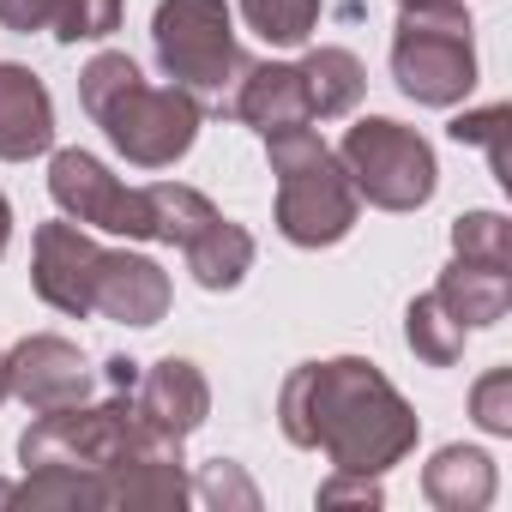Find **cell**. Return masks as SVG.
Listing matches in <instances>:
<instances>
[{
    "mask_svg": "<svg viewBox=\"0 0 512 512\" xmlns=\"http://www.w3.org/2000/svg\"><path fill=\"white\" fill-rule=\"evenodd\" d=\"M284 434L320 446L338 476H380L416 446V416L374 362H308L284 386Z\"/></svg>",
    "mask_w": 512,
    "mask_h": 512,
    "instance_id": "1",
    "label": "cell"
},
{
    "mask_svg": "<svg viewBox=\"0 0 512 512\" xmlns=\"http://www.w3.org/2000/svg\"><path fill=\"white\" fill-rule=\"evenodd\" d=\"M37 296L61 314H103L121 326H157L169 314V278L145 253H109L79 223L37 229Z\"/></svg>",
    "mask_w": 512,
    "mask_h": 512,
    "instance_id": "2",
    "label": "cell"
},
{
    "mask_svg": "<svg viewBox=\"0 0 512 512\" xmlns=\"http://www.w3.org/2000/svg\"><path fill=\"white\" fill-rule=\"evenodd\" d=\"M79 97L109 145L139 169H169L199 133V97H187L181 85H145L127 55H97L79 79Z\"/></svg>",
    "mask_w": 512,
    "mask_h": 512,
    "instance_id": "3",
    "label": "cell"
},
{
    "mask_svg": "<svg viewBox=\"0 0 512 512\" xmlns=\"http://www.w3.org/2000/svg\"><path fill=\"white\" fill-rule=\"evenodd\" d=\"M272 169H278V229L296 241V247H332L356 229V187L344 175V163L308 133V127H290V133H272Z\"/></svg>",
    "mask_w": 512,
    "mask_h": 512,
    "instance_id": "4",
    "label": "cell"
},
{
    "mask_svg": "<svg viewBox=\"0 0 512 512\" xmlns=\"http://www.w3.org/2000/svg\"><path fill=\"white\" fill-rule=\"evenodd\" d=\"M151 37H157L163 73L187 97H199L205 109L229 115L235 79L247 73V61H241V43H235V25H229L223 0H163Z\"/></svg>",
    "mask_w": 512,
    "mask_h": 512,
    "instance_id": "5",
    "label": "cell"
},
{
    "mask_svg": "<svg viewBox=\"0 0 512 512\" xmlns=\"http://www.w3.org/2000/svg\"><path fill=\"white\" fill-rule=\"evenodd\" d=\"M392 73H398V91L428 109H452L458 97H470L476 55H470V19L458 13V0L404 7L398 37H392Z\"/></svg>",
    "mask_w": 512,
    "mask_h": 512,
    "instance_id": "6",
    "label": "cell"
},
{
    "mask_svg": "<svg viewBox=\"0 0 512 512\" xmlns=\"http://www.w3.org/2000/svg\"><path fill=\"white\" fill-rule=\"evenodd\" d=\"M338 163L356 187V199L380 205V211H416L434 193V151L422 133L398 127V121H356L338 145Z\"/></svg>",
    "mask_w": 512,
    "mask_h": 512,
    "instance_id": "7",
    "label": "cell"
},
{
    "mask_svg": "<svg viewBox=\"0 0 512 512\" xmlns=\"http://www.w3.org/2000/svg\"><path fill=\"white\" fill-rule=\"evenodd\" d=\"M49 193L55 205L73 217V223H91V229H109V235H133V241H151V199L145 187H121L97 157L85 151H55L49 163Z\"/></svg>",
    "mask_w": 512,
    "mask_h": 512,
    "instance_id": "8",
    "label": "cell"
},
{
    "mask_svg": "<svg viewBox=\"0 0 512 512\" xmlns=\"http://www.w3.org/2000/svg\"><path fill=\"white\" fill-rule=\"evenodd\" d=\"M7 392H19L37 416H49L91 398V368L67 338H25L7 356Z\"/></svg>",
    "mask_w": 512,
    "mask_h": 512,
    "instance_id": "9",
    "label": "cell"
},
{
    "mask_svg": "<svg viewBox=\"0 0 512 512\" xmlns=\"http://www.w3.org/2000/svg\"><path fill=\"white\" fill-rule=\"evenodd\" d=\"M205 404H211V392H205L199 368L181 362V356H163V362L145 368L139 386H133L139 422H145L151 434H163V440H187V434L205 422Z\"/></svg>",
    "mask_w": 512,
    "mask_h": 512,
    "instance_id": "10",
    "label": "cell"
},
{
    "mask_svg": "<svg viewBox=\"0 0 512 512\" xmlns=\"http://www.w3.org/2000/svg\"><path fill=\"white\" fill-rule=\"evenodd\" d=\"M229 115L247 121L253 133H290V127H308L314 109H308V85H302V67H247L235 79V97H229Z\"/></svg>",
    "mask_w": 512,
    "mask_h": 512,
    "instance_id": "11",
    "label": "cell"
},
{
    "mask_svg": "<svg viewBox=\"0 0 512 512\" xmlns=\"http://www.w3.org/2000/svg\"><path fill=\"white\" fill-rule=\"evenodd\" d=\"M55 139V103L43 91V79L31 67L0 61V157L25 163L37 151H49Z\"/></svg>",
    "mask_w": 512,
    "mask_h": 512,
    "instance_id": "12",
    "label": "cell"
},
{
    "mask_svg": "<svg viewBox=\"0 0 512 512\" xmlns=\"http://www.w3.org/2000/svg\"><path fill=\"white\" fill-rule=\"evenodd\" d=\"M440 308L458 320V326H494L506 308H512V272L506 266H476V260H458L440 284H434Z\"/></svg>",
    "mask_w": 512,
    "mask_h": 512,
    "instance_id": "13",
    "label": "cell"
},
{
    "mask_svg": "<svg viewBox=\"0 0 512 512\" xmlns=\"http://www.w3.org/2000/svg\"><path fill=\"white\" fill-rule=\"evenodd\" d=\"M181 253H187V272H193L205 290H235V284L247 278V266H253V235L217 211Z\"/></svg>",
    "mask_w": 512,
    "mask_h": 512,
    "instance_id": "14",
    "label": "cell"
},
{
    "mask_svg": "<svg viewBox=\"0 0 512 512\" xmlns=\"http://www.w3.org/2000/svg\"><path fill=\"white\" fill-rule=\"evenodd\" d=\"M422 488H428V500L446 506V512H476V506L494 500V464H488L482 452H470V446H446V452L428 464Z\"/></svg>",
    "mask_w": 512,
    "mask_h": 512,
    "instance_id": "15",
    "label": "cell"
},
{
    "mask_svg": "<svg viewBox=\"0 0 512 512\" xmlns=\"http://www.w3.org/2000/svg\"><path fill=\"white\" fill-rule=\"evenodd\" d=\"M302 85H308V109L320 121H332V115H350L356 109V97H362L368 79H362V61L350 49H314L302 61Z\"/></svg>",
    "mask_w": 512,
    "mask_h": 512,
    "instance_id": "16",
    "label": "cell"
},
{
    "mask_svg": "<svg viewBox=\"0 0 512 512\" xmlns=\"http://www.w3.org/2000/svg\"><path fill=\"white\" fill-rule=\"evenodd\" d=\"M404 338H410V350H416L422 362H434V368H452L458 350H464V326L440 308V296L410 302V326H404Z\"/></svg>",
    "mask_w": 512,
    "mask_h": 512,
    "instance_id": "17",
    "label": "cell"
},
{
    "mask_svg": "<svg viewBox=\"0 0 512 512\" xmlns=\"http://www.w3.org/2000/svg\"><path fill=\"white\" fill-rule=\"evenodd\" d=\"M452 247L458 260H476V266H506L512 272V223L500 211H470L452 223Z\"/></svg>",
    "mask_w": 512,
    "mask_h": 512,
    "instance_id": "18",
    "label": "cell"
},
{
    "mask_svg": "<svg viewBox=\"0 0 512 512\" xmlns=\"http://www.w3.org/2000/svg\"><path fill=\"white\" fill-rule=\"evenodd\" d=\"M247 25L260 31L266 43H308V31L320 25V0H241Z\"/></svg>",
    "mask_w": 512,
    "mask_h": 512,
    "instance_id": "19",
    "label": "cell"
},
{
    "mask_svg": "<svg viewBox=\"0 0 512 512\" xmlns=\"http://www.w3.org/2000/svg\"><path fill=\"white\" fill-rule=\"evenodd\" d=\"M452 139H458V145H488L494 175L512 181V175H506V109H500V103H494V109H476V115H458V121H452Z\"/></svg>",
    "mask_w": 512,
    "mask_h": 512,
    "instance_id": "20",
    "label": "cell"
},
{
    "mask_svg": "<svg viewBox=\"0 0 512 512\" xmlns=\"http://www.w3.org/2000/svg\"><path fill=\"white\" fill-rule=\"evenodd\" d=\"M476 422L488 434H512V368H494L476 386Z\"/></svg>",
    "mask_w": 512,
    "mask_h": 512,
    "instance_id": "21",
    "label": "cell"
},
{
    "mask_svg": "<svg viewBox=\"0 0 512 512\" xmlns=\"http://www.w3.org/2000/svg\"><path fill=\"white\" fill-rule=\"evenodd\" d=\"M61 0H0V25L7 31H55Z\"/></svg>",
    "mask_w": 512,
    "mask_h": 512,
    "instance_id": "22",
    "label": "cell"
},
{
    "mask_svg": "<svg viewBox=\"0 0 512 512\" xmlns=\"http://www.w3.org/2000/svg\"><path fill=\"white\" fill-rule=\"evenodd\" d=\"M199 494H211V500H241V506H253V488L229 470V464H211L205 470V482H199Z\"/></svg>",
    "mask_w": 512,
    "mask_h": 512,
    "instance_id": "23",
    "label": "cell"
},
{
    "mask_svg": "<svg viewBox=\"0 0 512 512\" xmlns=\"http://www.w3.org/2000/svg\"><path fill=\"white\" fill-rule=\"evenodd\" d=\"M332 500H368V506H380V488H374L368 476H362V482H344V476H338V482L320 488V506H332Z\"/></svg>",
    "mask_w": 512,
    "mask_h": 512,
    "instance_id": "24",
    "label": "cell"
},
{
    "mask_svg": "<svg viewBox=\"0 0 512 512\" xmlns=\"http://www.w3.org/2000/svg\"><path fill=\"white\" fill-rule=\"evenodd\" d=\"M7 241H13V211H7V199H0V253H7Z\"/></svg>",
    "mask_w": 512,
    "mask_h": 512,
    "instance_id": "25",
    "label": "cell"
},
{
    "mask_svg": "<svg viewBox=\"0 0 512 512\" xmlns=\"http://www.w3.org/2000/svg\"><path fill=\"white\" fill-rule=\"evenodd\" d=\"M404 7H446V0H404Z\"/></svg>",
    "mask_w": 512,
    "mask_h": 512,
    "instance_id": "26",
    "label": "cell"
},
{
    "mask_svg": "<svg viewBox=\"0 0 512 512\" xmlns=\"http://www.w3.org/2000/svg\"><path fill=\"white\" fill-rule=\"evenodd\" d=\"M0 398H7V356H0Z\"/></svg>",
    "mask_w": 512,
    "mask_h": 512,
    "instance_id": "27",
    "label": "cell"
},
{
    "mask_svg": "<svg viewBox=\"0 0 512 512\" xmlns=\"http://www.w3.org/2000/svg\"><path fill=\"white\" fill-rule=\"evenodd\" d=\"M0 500H13V488H0Z\"/></svg>",
    "mask_w": 512,
    "mask_h": 512,
    "instance_id": "28",
    "label": "cell"
}]
</instances>
